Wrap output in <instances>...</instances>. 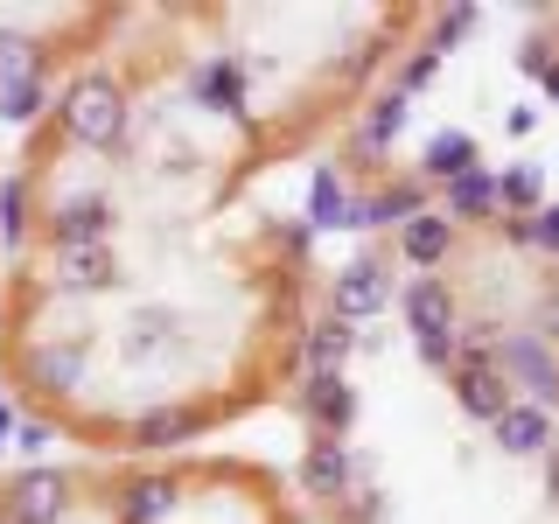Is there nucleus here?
Instances as JSON below:
<instances>
[{
    "instance_id": "a878e982",
    "label": "nucleus",
    "mask_w": 559,
    "mask_h": 524,
    "mask_svg": "<svg viewBox=\"0 0 559 524\" xmlns=\"http://www.w3.org/2000/svg\"><path fill=\"white\" fill-rule=\"evenodd\" d=\"M43 70V57H35L28 35H0V92H14L22 78H35Z\"/></svg>"
},
{
    "instance_id": "bb28decb",
    "label": "nucleus",
    "mask_w": 559,
    "mask_h": 524,
    "mask_svg": "<svg viewBox=\"0 0 559 524\" xmlns=\"http://www.w3.org/2000/svg\"><path fill=\"white\" fill-rule=\"evenodd\" d=\"M476 22H483L476 8H454V14H433V43H427V57H448V49L462 43V35L476 28Z\"/></svg>"
},
{
    "instance_id": "0eeeda50",
    "label": "nucleus",
    "mask_w": 559,
    "mask_h": 524,
    "mask_svg": "<svg viewBox=\"0 0 559 524\" xmlns=\"http://www.w3.org/2000/svg\"><path fill=\"white\" fill-rule=\"evenodd\" d=\"M112 231H119V210H112V196H98V189L63 196L49 210V238H57L63 252H78V245H112Z\"/></svg>"
},
{
    "instance_id": "6ab92c4d",
    "label": "nucleus",
    "mask_w": 559,
    "mask_h": 524,
    "mask_svg": "<svg viewBox=\"0 0 559 524\" xmlns=\"http://www.w3.org/2000/svg\"><path fill=\"white\" fill-rule=\"evenodd\" d=\"M349 203H357V196H349V182L336 168L308 175V224H314V231H349Z\"/></svg>"
},
{
    "instance_id": "1a4fd4ad",
    "label": "nucleus",
    "mask_w": 559,
    "mask_h": 524,
    "mask_svg": "<svg viewBox=\"0 0 559 524\" xmlns=\"http://www.w3.org/2000/svg\"><path fill=\"white\" fill-rule=\"evenodd\" d=\"M301 413H308L314 441H343L349 419H357V392H349V378H308L301 384Z\"/></svg>"
},
{
    "instance_id": "39448f33",
    "label": "nucleus",
    "mask_w": 559,
    "mask_h": 524,
    "mask_svg": "<svg viewBox=\"0 0 559 524\" xmlns=\"http://www.w3.org/2000/svg\"><path fill=\"white\" fill-rule=\"evenodd\" d=\"M399 308H406V329L413 343H454V329H462V308H454V287L441 273H419L406 294H399Z\"/></svg>"
},
{
    "instance_id": "f257e3e1",
    "label": "nucleus",
    "mask_w": 559,
    "mask_h": 524,
    "mask_svg": "<svg viewBox=\"0 0 559 524\" xmlns=\"http://www.w3.org/2000/svg\"><path fill=\"white\" fill-rule=\"evenodd\" d=\"M57 119H63V133L78 140V147H98V154H112L119 140H127V92H119L105 70H84L78 84L57 98Z\"/></svg>"
},
{
    "instance_id": "a211bd4d",
    "label": "nucleus",
    "mask_w": 559,
    "mask_h": 524,
    "mask_svg": "<svg viewBox=\"0 0 559 524\" xmlns=\"http://www.w3.org/2000/svg\"><path fill=\"white\" fill-rule=\"evenodd\" d=\"M197 433H210V413H182V406H175V413L133 419L119 448H182V441H197Z\"/></svg>"
},
{
    "instance_id": "2f4dec72",
    "label": "nucleus",
    "mask_w": 559,
    "mask_h": 524,
    "mask_svg": "<svg viewBox=\"0 0 559 524\" xmlns=\"http://www.w3.org/2000/svg\"><path fill=\"white\" fill-rule=\"evenodd\" d=\"M538 84H546V98L559 105V63H546V70H538Z\"/></svg>"
},
{
    "instance_id": "7c9ffc66",
    "label": "nucleus",
    "mask_w": 559,
    "mask_h": 524,
    "mask_svg": "<svg viewBox=\"0 0 559 524\" xmlns=\"http://www.w3.org/2000/svg\"><path fill=\"white\" fill-rule=\"evenodd\" d=\"M532 336H559V301L538 308V329H532Z\"/></svg>"
},
{
    "instance_id": "393cba45",
    "label": "nucleus",
    "mask_w": 559,
    "mask_h": 524,
    "mask_svg": "<svg viewBox=\"0 0 559 524\" xmlns=\"http://www.w3.org/2000/svg\"><path fill=\"white\" fill-rule=\"evenodd\" d=\"M22 238H28V182L8 175L0 182V245H22Z\"/></svg>"
},
{
    "instance_id": "5701e85b",
    "label": "nucleus",
    "mask_w": 559,
    "mask_h": 524,
    "mask_svg": "<svg viewBox=\"0 0 559 524\" xmlns=\"http://www.w3.org/2000/svg\"><path fill=\"white\" fill-rule=\"evenodd\" d=\"M78 384H84V349L78 343L49 349V357L35 364V392H43V398H63V392H78Z\"/></svg>"
},
{
    "instance_id": "f3484780",
    "label": "nucleus",
    "mask_w": 559,
    "mask_h": 524,
    "mask_svg": "<svg viewBox=\"0 0 559 524\" xmlns=\"http://www.w3.org/2000/svg\"><path fill=\"white\" fill-rule=\"evenodd\" d=\"M468 168H483V162H476V140H468L462 127L433 133L427 154H419V182H427V189H448L454 175H468Z\"/></svg>"
},
{
    "instance_id": "2eb2a0df",
    "label": "nucleus",
    "mask_w": 559,
    "mask_h": 524,
    "mask_svg": "<svg viewBox=\"0 0 559 524\" xmlns=\"http://www.w3.org/2000/svg\"><path fill=\"white\" fill-rule=\"evenodd\" d=\"M448 252H454V224L441 217V210H427V217L399 224V259H406V266L433 273V266H448Z\"/></svg>"
},
{
    "instance_id": "9b49d317",
    "label": "nucleus",
    "mask_w": 559,
    "mask_h": 524,
    "mask_svg": "<svg viewBox=\"0 0 559 524\" xmlns=\"http://www.w3.org/2000/svg\"><path fill=\"white\" fill-rule=\"evenodd\" d=\"M489 433H497L503 454H546L552 448V413L532 406V398H511V406L489 419Z\"/></svg>"
},
{
    "instance_id": "20e7f679",
    "label": "nucleus",
    "mask_w": 559,
    "mask_h": 524,
    "mask_svg": "<svg viewBox=\"0 0 559 524\" xmlns=\"http://www.w3.org/2000/svg\"><path fill=\"white\" fill-rule=\"evenodd\" d=\"M384 308H392V266H384V259H349V266L329 279V314H343L349 329L384 314Z\"/></svg>"
},
{
    "instance_id": "f704fd0d",
    "label": "nucleus",
    "mask_w": 559,
    "mask_h": 524,
    "mask_svg": "<svg viewBox=\"0 0 559 524\" xmlns=\"http://www.w3.org/2000/svg\"><path fill=\"white\" fill-rule=\"evenodd\" d=\"M0 524H8V517H0Z\"/></svg>"
},
{
    "instance_id": "7ed1b4c3",
    "label": "nucleus",
    "mask_w": 559,
    "mask_h": 524,
    "mask_svg": "<svg viewBox=\"0 0 559 524\" xmlns=\"http://www.w3.org/2000/svg\"><path fill=\"white\" fill-rule=\"evenodd\" d=\"M70 511V476L63 468H22L0 489V517L8 524H63Z\"/></svg>"
},
{
    "instance_id": "473e14b6",
    "label": "nucleus",
    "mask_w": 559,
    "mask_h": 524,
    "mask_svg": "<svg viewBox=\"0 0 559 524\" xmlns=\"http://www.w3.org/2000/svg\"><path fill=\"white\" fill-rule=\"evenodd\" d=\"M8 433H14V419H0V448H8Z\"/></svg>"
},
{
    "instance_id": "4be33fe9",
    "label": "nucleus",
    "mask_w": 559,
    "mask_h": 524,
    "mask_svg": "<svg viewBox=\"0 0 559 524\" xmlns=\"http://www.w3.org/2000/svg\"><path fill=\"white\" fill-rule=\"evenodd\" d=\"M497 210H503V217H538V210H546V175H538V168L497 175Z\"/></svg>"
},
{
    "instance_id": "dca6fc26",
    "label": "nucleus",
    "mask_w": 559,
    "mask_h": 524,
    "mask_svg": "<svg viewBox=\"0 0 559 524\" xmlns=\"http://www.w3.org/2000/svg\"><path fill=\"white\" fill-rule=\"evenodd\" d=\"M441 217L448 224H489V217H497V175H489V168L454 175V182L441 189Z\"/></svg>"
},
{
    "instance_id": "412c9836",
    "label": "nucleus",
    "mask_w": 559,
    "mask_h": 524,
    "mask_svg": "<svg viewBox=\"0 0 559 524\" xmlns=\"http://www.w3.org/2000/svg\"><path fill=\"white\" fill-rule=\"evenodd\" d=\"M197 98L210 105V112H245V70L231 57H210L203 78H197Z\"/></svg>"
},
{
    "instance_id": "423d86ee",
    "label": "nucleus",
    "mask_w": 559,
    "mask_h": 524,
    "mask_svg": "<svg viewBox=\"0 0 559 524\" xmlns=\"http://www.w3.org/2000/svg\"><path fill=\"white\" fill-rule=\"evenodd\" d=\"M433 210V189L419 182V175H392V182L378 189V196L349 203V231H392V224H413Z\"/></svg>"
},
{
    "instance_id": "f03ea898",
    "label": "nucleus",
    "mask_w": 559,
    "mask_h": 524,
    "mask_svg": "<svg viewBox=\"0 0 559 524\" xmlns=\"http://www.w3.org/2000/svg\"><path fill=\"white\" fill-rule=\"evenodd\" d=\"M489 364H497L511 384H524V392H532V406L552 413V398H559V364L546 357V336H532V329H518V336H497Z\"/></svg>"
},
{
    "instance_id": "72a5a7b5",
    "label": "nucleus",
    "mask_w": 559,
    "mask_h": 524,
    "mask_svg": "<svg viewBox=\"0 0 559 524\" xmlns=\"http://www.w3.org/2000/svg\"><path fill=\"white\" fill-rule=\"evenodd\" d=\"M0 419H14V413H8V398H0Z\"/></svg>"
},
{
    "instance_id": "aec40b11",
    "label": "nucleus",
    "mask_w": 559,
    "mask_h": 524,
    "mask_svg": "<svg viewBox=\"0 0 559 524\" xmlns=\"http://www.w3.org/2000/svg\"><path fill=\"white\" fill-rule=\"evenodd\" d=\"M175 511V483L168 476H147V483H127L112 497V524H162Z\"/></svg>"
},
{
    "instance_id": "b1692460",
    "label": "nucleus",
    "mask_w": 559,
    "mask_h": 524,
    "mask_svg": "<svg viewBox=\"0 0 559 524\" xmlns=\"http://www.w3.org/2000/svg\"><path fill=\"white\" fill-rule=\"evenodd\" d=\"M43 98H49V84H43V70H35L14 92H0V119H8V127H35V119H43Z\"/></svg>"
},
{
    "instance_id": "c85d7f7f",
    "label": "nucleus",
    "mask_w": 559,
    "mask_h": 524,
    "mask_svg": "<svg viewBox=\"0 0 559 524\" xmlns=\"http://www.w3.org/2000/svg\"><path fill=\"white\" fill-rule=\"evenodd\" d=\"M532 245H538V252H552V259H559V203H546V210L532 217Z\"/></svg>"
},
{
    "instance_id": "c756f323",
    "label": "nucleus",
    "mask_w": 559,
    "mask_h": 524,
    "mask_svg": "<svg viewBox=\"0 0 559 524\" xmlns=\"http://www.w3.org/2000/svg\"><path fill=\"white\" fill-rule=\"evenodd\" d=\"M538 462H546V489H552V503H559V441H552L546 454H538Z\"/></svg>"
},
{
    "instance_id": "6e6552de",
    "label": "nucleus",
    "mask_w": 559,
    "mask_h": 524,
    "mask_svg": "<svg viewBox=\"0 0 559 524\" xmlns=\"http://www.w3.org/2000/svg\"><path fill=\"white\" fill-rule=\"evenodd\" d=\"M448 384H454V406H462L468 419H497L503 406L518 398V384L497 371L489 357H454V371H448Z\"/></svg>"
},
{
    "instance_id": "cd10ccee",
    "label": "nucleus",
    "mask_w": 559,
    "mask_h": 524,
    "mask_svg": "<svg viewBox=\"0 0 559 524\" xmlns=\"http://www.w3.org/2000/svg\"><path fill=\"white\" fill-rule=\"evenodd\" d=\"M433 70H441V57H427V49H413V57H406V70H399V84H392V92H427V78H433Z\"/></svg>"
},
{
    "instance_id": "f8f14e48",
    "label": "nucleus",
    "mask_w": 559,
    "mask_h": 524,
    "mask_svg": "<svg viewBox=\"0 0 559 524\" xmlns=\"http://www.w3.org/2000/svg\"><path fill=\"white\" fill-rule=\"evenodd\" d=\"M413 127V98L406 92H378L371 98V112H364V127H357V154H364V168H378L384 162V147H392L399 133Z\"/></svg>"
},
{
    "instance_id": "4468645a",
    "label": "nucleus",
    "mask_w": 559,
    "mask_h": 524,
    "mask_svg": "<svg viewBox=\"0 0 559 524\" xmlns=\"http://www.w3.org/2000/svg\"><path fill=\"white\" fill-rule=\"evenodd\" d=\"M349 349H357V329H349L343 314H322V322H308V336H301V364H308V378H343Z\"/></svg>"
},
{
    "instance_id": "9d476101",
    "label": "nucleus",
    "mask_w": 559,
    "mask_h": 524,
    "mask_svg": "<svg viewBox=\"0 0 559 524\" xmlns=\"http://www.w3.org/2000/svg\"><path fill=\"white\" fill-rule=\"evenodd\" d=\"M357 476H364V468H357V454H349L343 441H314L308 462H301V489L322 497V503H343L349 489H357Z\"/></svg>"
},
{
    "instance_id": "ddd939ff",
    "label": "nucleus",
    "mask_w": 559,
    "mask_h": 524,
    "mask_svg": "<svg viewBox=\"0 0 559 524\" xmlns=\"http://www.w3.org/2000/svg\"><path fill=\"white\" fill-rule=\"evenodd\" d=\"M57 287L63 294H112L119 287V252L112 245H78L57 259Z\"/></svg>"
}]
</instances>
